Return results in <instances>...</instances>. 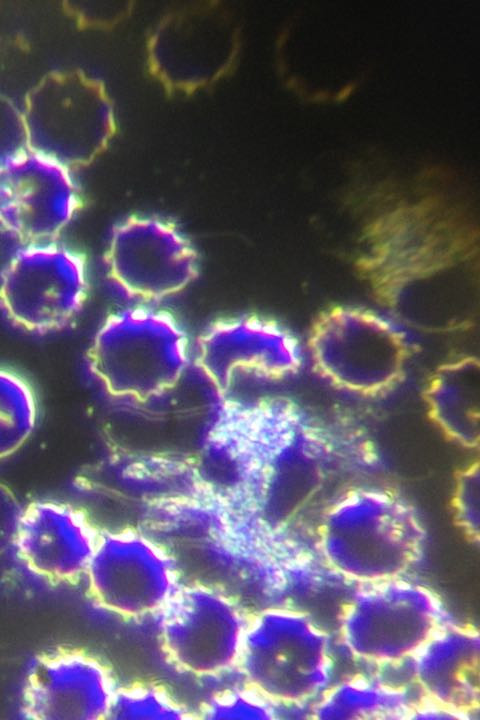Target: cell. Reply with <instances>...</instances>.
<instances>
[{
	"label": "cell",
	"mask_w": 480,
	"mask_h": 720,
	"mask_svg": "<svg viewBox=\"0 0 480 720\" xmlns=\"http://www.w3.org/2000/svg\"><path fill=\"white\" fill-rule=\"evenodd\" d=\"M88 359L108 393L144 401L180 381L188 368V341L169 313L131 308L105 320Z\"/></svg>",
	"instance_id": "obj_1"
},
{
	"label": "cell",
	"mask_w": 480,
	"mask_h": 720,
	"mask_svg": "<svg viewBox=\"0 0 480 720\" xmlns=\"http://www.w3.org/2000/svg\"><path fill=\"white\" fill-rule=\"evenodd\" d=\"M82 254L57 244L18 251L0 277V307L18 327L46 333L67 326L87 297Z\"/></svg>",
	"instance_id": "obj_2"
},
{
	"label": "cell",
	"mask_w": 480,
	"mask_h": 720,
	"mask_svg": "<svg viewBox=\"0 0 480 720\" xmlns=\"http://www.w3.org/2000/svg\"><path fill=\"white\" fill-rule=\"evenodd\" d=\"M84 577L93 599L124 617L160 612L180 587L169 553L133 529L100 531Z\"/></svg>",
	"instance_id": "obj_3"
},
{
	"label": "cell",
	"mask_w": 480,
	"mask_h": 720,
	"mask_svg": "<svg viewBox=\"0 0 480 720\" xmlns=\"http://www.w3.org/2000/svg\"><path fill=\"white\" fill-rule=\"evenodd\" d=\"M160 613L163 649L175 665L202 676L237 666L248 619L232 600L204 586L179 587Z\"/></svg>",
	"instance_id": "obj_4"
},
{
	"label": "cell",
	"mask_w": 480,
	"mask_h": 720,
	"mask_svg": "<svg viewBox=\"0 0 480 720\" xmlns=\"http://www.w3.org/2000/svg\"><path fill=\"white\" fill-rule=\"evenodd\" d=\"M110 277L127 293L161 298L196 276V253L177 226L156 216L133 215L113 230L106 253Z\"/></svg>",
	"instance_id": "obj_5"
},
{
	"label": "cell",
	"mask_w": 480,
	"mask_h": 720,
	"mask_svg": "<svg viewBox=\"0 0 480 720\" xmlns=\"http://www.w3.org/2000/svg\"><path fill=\"white\" fill-rule=\"evenodd\" d=\"M308 624L302 615L277 608L248 619L237 662L248 686L271 701L309 697Z\"/></svg>",
	"instance_id": "obj_6"
},
{
	"label": "cell",
	"mask_w": 480,
	"mask_h": 720,
	"mask_svg": "<svg viewBox=\"0 0 480 720\" xmlns=\"http://www.w3.org/2000/svg\"><path fill=\"white\" fill-rule=\"evenodd\" d=\"M116 690L108 668L79 650H57L33 666L23 712L36 720L106 719Z\"/></svg>",
	"instance_id": "obj_7"
},
{
	"label": "cell",
	"mask_w": 480,
	"mask_h": 720,
	"mask_svg": "<svg viewBox=\"0 0 480 720\" xmlns=\"http://www.w3.org/2000/svg\"><path fill=\"white\" fill-rule=\"evenodd\" d=\"M100 531L73 505L39 500L20 512L13 546L33 572L54 582L85 575Z\"/></svg>",
	"instance_id": "obj_8"
},
{
	"label": "cell",
	"mask_w": 480,
	"mask_h": 720,
	"mask_svg": "<svg viewBox=\"0 0 480 720\" xmlns=\"http://www.w3.org/2000/svg\"><path fill=\"white\" fill-rule=\"evenodd\" d=\"M296 361L291 336L257 317L216 322L199 340L198 363L221 393H227L243 375L282 376Z\"/></svg>",
	"instance_id": "obj_9"
},
{
	"label": "cell",
	"mask_w": 480,
	"mask_h": 720,
	"mask_svg": "<svg viewBox=\"0 0 480 720\" xmlns=\"http://www.w3.org/2000/svg\"><path fill=\"white\" fill-rule=\"evenodd\" d=\"M78 205L75 184L62 168L27 166L0 174V223L27 246L49 244Z\"/></svg>",
	"instance_id": "obj_10"
},
{
	"label": "cell",
	"mask_w": 480,
	"mask_h": 720,
	"mask_svg": "<svg viewBox=\"0 0 480 720\" xmlns=\"http://www.w3.org/2000/svg\"><path fill=\"white\" fill-rule=\"evenodd\" d=\"M166 26L155 40L154 59L160 73L176 83H190L205 79L213 71L211 63L218 57V45L201 26Z\"/></svg>",
	"instance_id": "obj_11"
},
{
	"label": "cell",
	"mask_w": 480,
	"mask_h": 720,
	"mask_svg": "<svg viewBox=\"0 0 480 720\" xmlns=\"http://www.w3.org/2000/svg\"><path fill=\"white\" fill-rule=\"evenodd\" d=\"M38 406L31 385L0 368V460L18 451L36 426Z\"/></svg>",
	"instance_id": "obj_12"
},
{
	"label": "cell",
	"mask_w": 480,
	"mask_h": 720,
	"mask_svg": "<svg viewBox=\"0 0 480 720\" xmlns=\"http://www.w3.org/2000/svg\"><path fill=\"white\" fill-rule=\"evenodd\" d=\"M450 371V377L441 379L433 393V404L437 417L447 429L465 440H472L477 433V384L471 369L464 378L462 369Z\"/></svg>",
	"instance_id": "obj_13"
},
{
	"label": "cell",
	"mask_w": 480,
	"mask_h": 720,
	"mask_svg": "<svg viewBox=\"0 0 480 720\" xmlns=\"http://www.w3.org/2000/svg\"><path fill=\"white\" fill-rule=\"evenodd\" d=\"M190 712L162 686L149 683L116 688L106 719L180 720Z\"/></svg>",
	"instance_id": "obj_14"
},
{
	"label": "cell",
	"mask_w": 480,
	"mask_h": 720,
	"mask_svg": "<svg viewBox=\"0 0 480 720\" xmlns=\"http://www.w3.org/2000/svg\"><path fill=\"white\" fill-rule=\"evenodd\" d=\"M271 700L247 686L216 695L203 708L207 719H270L273 718Z\"/></svg>",
	"instance_id": "obj_15"
},
{
	"label": "cell",
	"mask_w": 480,
	"mask_h": 720,
	"mask_svg": "<svg viewBox=\"0 0 480 720\" xmlns=\"http://www.w3.org/2000/svg\"><path fill=\"white\" fill-rule=\"evenodd\" d=\"M472 475L470 474L465 479L464 483L462 484L460 495H459V506L461 509V514L464 522L466 524H469V527H474L473 520H476L477 518L473 515L478 516V510L473 508V505L478 506V500L473 501L474 494L478 492V486L473 483ZM476 494L475 496H477Z\"/></svg>",
	"instance_id": "obj_16"
}]
</instances>
